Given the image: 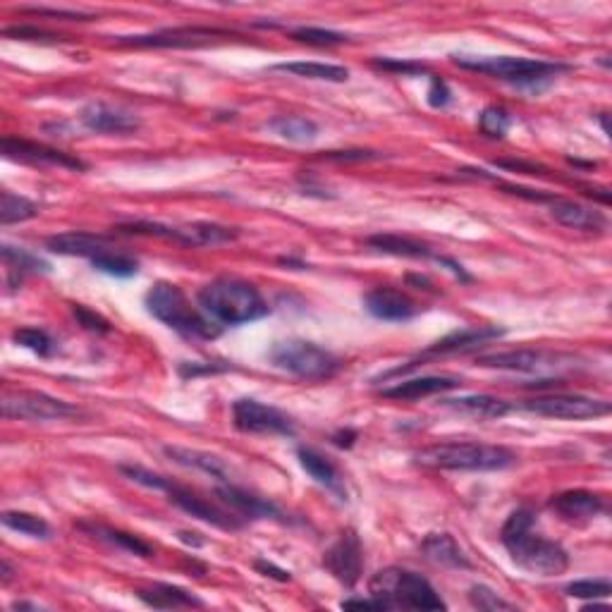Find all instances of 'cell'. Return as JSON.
<instances>
[{"mask_svg": "<svg viewBox=\"0 0 612 612\" xmlns=\"http://www.w3.org/2000/svg\"><path fill=\"white\" fill-rule=\"evenodd\" d=\"M505 335V328L498 326H479V328H462L455 330V333L445 335V338H440L433 342V345H428L424 352L419 354V359H436V357H445V354H457V352H469L474 350V347L486 345V342L498 340Z\"/></svg>", "mask_w": 612, "mask_h": 612, "instance_id": "19", "label": "cell"}, {"mask_svg": "<svg viewBox=\"0 0 612 612\" xmlns=\"http://www.w3.org/2000/svg\"><path fill=\"white\" fill-rule=\"evenodd\" d=\"M323 567L328 569L330 577L338 579L345 589H354L364 572V546L354 529H345L338 536V541L323 553Z\"/></svg>", "mask_w": 612, "mask_h": 612, "instance_id": "12", "label": "cell"}, {"mask_svg": "<svg viewBox=\"0 0 612 612\" xmlns=\"http://www.w3.org/2000/svg\"><path fill=\"white\" fill-rule=\"evenodd\" d=\"M197 534H189V531H180V541H185V543H189V546H204V541H201V538H194Z\"/></svg>", "mask_w": 612, "mask_h": 612, "instance_id": "57", "label": "cell"}, {"mask_svg": "<svg viewBox=\"0 0 612 612\" xmlns=\"http://www.w3.org/2000/svg\"><path fill=\"white\" fill-rule=\"evenodd\" d=\"M268 130L278 134L280 139L292 144H311L318 139V125L304 115H278V118L268 120Z\"/></svg>", "mask_w": 612, "mask_h": 612, "instance_id": "33", "label": "cell"}, {"mask_svg": "<svg viewBox=\"0 0 612 612\" xmlns=\"http://www.w3.org/2000/svg\"><path fill=\"white\" fill-rule=\"evenodd\" d=\"M240 230L220 223H185L175 225V242L185 247H218V244L235 242Z\"/></svg>", "mask_w": 612, "mask_h": 612, "instance_id": "24", "label": "cell"}, {"mask_svg": "<svg viewBox=\"0 0 612 612\" xmlns=\"http://www.w3.org/2000/svg\"><path fill=\"white\" fill-rule=\"evenodd\" d=\"M230 366H218V364H211V366H204V369H199V366L194 364H182L180 366V376H199V373H218V371H228Z\"/></svg>", "mask_w": 612, "mask_h": 612, "instance_id": "53", "label": "cell"}, {"mask_svg": "<svg viewBox=\"0 0 612 612\" xmlns=\"http://www.w3.org/2000/svg\"><path fill=\"white\" fill-rule=\"evenodd\" d=\"M569 598H581V601H596V598H608L612 593V584L608 579H579L565 586Z\"/></svg>", "mask_w": 612, "mask_h": 612, "instance_id": "43", "label": "cell"}, {"mask_svg": "<svg viewBox=\"0 0 612 612\" xmlns=\"http://www.w3.org/2000/svg\"><path fill=\"white\" fill-rule=\"evenodd\" d=\"M197 302L208 321L216 323L218 328L244 326V323L261 321L271 314V306L263 299L259 287L249 280L230 278V275L201 287Z\"/></svg>", "mask_w": 612, "mask_h": 612, "instance_id": "2", "label": "cell"}, {"mask_svg": "<svg viewBox=\"0 0 612 612\" xmlns=\"http://www.w3.org/2000/svg\"><path fill=\"white\" fill-rule=\"evenodd\" d=\"M459 385H462V381L455 376H419L409 378V381H397L395 385H390V388H383L381 397L395 402H414L424 400V397L448 393V390H455Z\"/></svg>", "mask_w": 612, "mask_h": 612, "instance_id": "20", "label": "cell"}, {"mask_svg": "<svg viewBox=\"0 0 612 612\" xmlns=\"http://www.w3.org/2000/svg\"><path fill=\"white\" fill-rule=\"evenodd\" d=\"M514 409L522 412L546 416V419H562V421H584V419H601L612 412V405L608 400H596V397L586 395H567V393H553L531 397V400L519 402Z\"/></svg>", "mask_w": 612, "mask_h": 612, "instance_id": "9", "label": "cell"}, {"mask_svg": "<svg viewBox=\"0 0 612 612\" xmlns=\"http://www.w3.org/2000/svg\"><path fill=\"white\" fill-rule=\"evenodd\" d=\"M72 314H75L77 323L84 330H89V333L96 335H108L110 333V323L103 318L101 314H96V311L87 309L84 304H72Z\"/></svg>", "mask_w": 612, "mask_h": 612, "instance_id": "45", "label": "cell"}, {"mask_svg": "<svg viewBox=\"0 0 612 612\" xmlns=\"http://www.w3.org/2000/svg\"><path fill=\"white\" fill-rule=\"evenodd\" d=\"M0 254H3V263H5V268H8V283L10 285H20L24 275L51 271V266H48V263L41 259V256L29 252V249L3 244Z\"/></svg>", "mask_w": 612, "mask_h": 612, "instance_id": "32", "label": "cell"}, {"mask_svg": "<svg viewBox=\"0 0 612 612\" xmlns=\"http://www.w3.org/2000/svg\"><path fill=\"white\" fill-rule=\"evenodd\" d=\"M469 601L474 605L476 610L483 612H500V610H517V605L505 601L503 596H498L493 589H488V586H471L469 589Z\"/></svg>", "mask_w": 612, "mask_h": 612, "instance_id": "44", "label": "cell"}, {"mask_svg": "<svg viewBox=\"0 0 612 612\" xmlns=\"http://www.w3.org/2000/svg\"><path fill=\"white\" fill-rule=\"evenodd\" d=\"M364 309L369 311L378 321L390 323H405L419 314V306L405 292L395 290V287H373L364 295Z\"/></svg>", "mask_w": 612, "mask_h": 612, "instance_id": "17", "label": "cell"}, {"mask_svg": "<svg viewBox=\"0 0 612 612\" xmlns=\"http://www.w3.org/2000/svg\"><path fill=\"white\" fill-rule=\"evenodd\" d=\"M292 39L299 41V44L306 46H318V48H330V46H340L350 41V36L342 32H333V29H323V27H297L292 29Z\"/></svg>", "mask_w": 612, "mask_h": 612, "instance_id": "39", "label": "cell"}, {"mask_svg": "<svg viewBox=\"0 0 612 612\" xmlns=\"http://www.w3.org/2000/svg\"><path fill=\"white\" fill-rule=\"evenodd\" d=\"M321 158L326 161H338V163H361V161H376L381 158V153L366 151V149H352V151H328Z\"/></svg>", "mask_w": 612, "mask_h": 612, "instance_id": "49", "label": "cell"}, {"mask_svg": "<svg viewBox=\"0 0 612 612\" xmlns=\"http://www.w3.org/2000/svg\"><path fill=\"white\" fill-rule=\"evenodd\" d=\"M146 311L161 321L163 326H168L175 333H180L182 338H194V340H213L220 335V328L213 321H208L204 311L194 309L189 297L182 292V287L173 283H156L146 292L144 297Z\"/></svg>", "mask_w": 612, "mask_h": 612, "instance_id": "5", "label": "cell"}, {"mask_svg": "<svg viewBox=\"0 0 612 612\" xmlns=\"http://www.w3.org/2000/svg\"><path fill=\"white\" fill-rule=\"evenodd\" d=\"M550 218L558 220L560 225L572 230L581 232H603L608 228V218L603 216L601 211L596 208L579 204V201H569V199H553L548 206Z\"/></svg>", "mask_w": 612, "mask_h": 612, "instance_id": "22", "label": "cell"}, {"mask_svg": "<svg viewBox=\"0 0 612 612\" xmlns=\"http://www.w3.org/2000/svg\"><path fill=\"white\" fill-rule=\"evenodd\" d=\"M137 598L153 610H177V608H204V601L194 593L175 584H151L137 591Z\"/></svg>", "mask_w": 612, "mask_h": 612, "instance_id": "27", "label": "cell"}, {"mask_svg": "<svg viewBox=\"0 0 612 612\" xmlns=\"http://www.w3.org/2000/svg\"><path fill=\"white\" fill-rule=\"evenodd\" d=\"M3 36L5 39H15V41H36V44H63V41H70L67 36L46 32V29L34 27V24H15V27H5Z\"/></svg>", "mask_w": 612, "mask_h": 612, "instance_id": "42", "label": "cell"}, {"mask_svg": "<svg viewBox=\"0 0 612 612\" xmlns=\"http://www.w3.org/2000/svg\"><path fill=\"white\" fill-rule=\"evenodd\" d=\"M452 101V94L448 89V84L443 82V79L431 75V89H428V103H431L433 108H445Z\"/></svg>", "mask_w": 612, "mask_h": 612, "instance_id": "50", "label": "cell"}, {"mask_svg": "<svg viewBox=\"0 0 612 612\" xmlns=\"http://www.w3.org/2000/svg\"><path fill=\"white\" fill-rule=\"evenodd\" d=\"M462 70L479 72L510 87L541 91L546 84L560 77L562 72L572 70V65L558 63V60H536V58H512V55H483V58H469V55H452Z\"/></svg>", "mask_w": 612, "mask_h": 612, "instance_id": "3", "label": "cell"}, {"mask_svg": "<svg viewBox=\"0 0 612 612\" xmlns=\"http://www.w3.org/2000/svg\"><path fill=\"white\" fill-rule=\"evenodd\" d=\"M232 424L240 433L249 436H295V421L292 416L280 412L278 407L263 405L254 397H240L232 402Z\"/></svg>", "mask_w": 612, "mask_h": 612, "instance_id": "10", "label": "cell"}, {"mask_svg": "<svg viewBox=\"0 0 612 612\" xmlns=\"http://www.w3.org/2000/svg\"><path fill=\"white\" fill-rule=\"evenodd\" d=\"M168 495H170V503L180 507L182 512L192 514L194 519H201V522L216 526V529L240 531L244 526V519L237 517L235 512H228V510H223V507L208 503L206 498H201V495L187 491V488L173 486L168 491Z\"/></svg>", "mask_w": 612, "mask_h": 612, "instance_id": "16", "label": "cell"}, {"mask_svg": "<svg viewBox=\"0 0 612 612\" xmlns=\"http://www.w3.org/2000/svg\"><path fill=\"white\" fill-rule=\"evenodd\" d=\"M443 405L464 416H474V419H503L514 412V405L507 400L491 395H464L455 400H443Z\"/></svg>", "mask_w": 612, "mask_h": 612, "instance_id": "29", "label": "cell"}, {"mask_svg": "<svg viewBox=\"0 0 612 612\" xmlns=\"http://www.w3.org/2000/svg\"><path fill=\"white\" fill-rule=\"evenodd\" d=\"M369 593L381 601L383 610H445L443 598L419 572L402 567H385L369 581Z\"/></svg>", "mask_w": 612, "mask_h": 612, "instance_id": "6", "label": "cell"}, {"mask_svg": "<svg viewBox=\"0 0 612 612\" xmlns=\"http://www.w3.org/2000/svg\"><path fill=\"white\" fill-rule=\"evenodd\" d=\"M20 12L24 15H36V17H53V20H65V22H89L94 20V15L77 10H55V8H22Z\"/></svg>", "mask_w": 612, "mask_h": 612, "instance_id": "47", "label": "cell"}, {"mask_svg": "<svg viewBox=\"0 0 612 612\" xmlns=\"http://www.w3.org/2000/svg\"><path fill=\"white\" fill-rule=\"evenodd\" d=\"M3 156L17 163H29V165H51V168H67V170H87L89 165L79 158L63 153L53 146L29 142L22 137H3Z\"/></svg>", "mask_w": 612, "mask_h": 612, "instance_id": "14", "label": "cell"}, {"mask_svg": "<svg viewBox=\"0 0 612 612\" xmlns=\"http://www.w3.org/2000/svg\"><path fill=\"white\" fill-rule=\"evenodd\" d=\"M12 567H10V562L8 560H3L0 562V579H3V584H10V579H12Z\"/></svg>", "mask_w": 612, "mask_h": 612, "instance_id": "56", "label": "cell"}, {"mask_svg": "<svg viewBox=\"0 0 612 612\" xmlns=\"http://www.w3.org/2000/svg\"><path fill=\"white\" fill-rule=\"evenodd\" d=\"M278 72H290L295 77L318 79V82H333L342 84L350 79V70L333 63H314V60H295V63H278L273 67Z\"/></svg>", "mask_w": 612, "mask_h": 612, "instance_id": "34", "label": "cell"}, {"mask_svg": "<svg viewBox=\"0 0 612 612\" xmlns=\"http://www.w3.org/2000/svg\"><path fill=\"white\" fill-rule=\"evenodd\" d=\"M512 562L536 577H560L569 569V553L553 538L536 531V514L529 507L514 510L500 531Z\"/></svg>", "mask_w": 612, "mask_h": 612, "instance_id": "1", "label": "cell"}, {"mask_svg": "<svg viewBox=\"0 0 612 612\" xmlns=\"http://www.w3.org/2000/svg\"><path fill=\"white\" fill-rule=\"evenodd\" d=\"M498 187L503 189L505 194H512V197H519V199H526V201H536V204H550L553 199H558L553 192H543V189H529V187H522V185H510V182H500Z\"/></svg>", "mask_w": 612, "mask_h": 612, "instance_id": "48", "label": "cell"}, {"mask_svg": "<svg viewBox=\"0 0 612 612\" xmlns=\"http://www.w3.org/2000/svg\"><path fill=\"white\" fill-rule=\"evenodd\" d=\"M495 165H498V168H510V170H524V173H529V175H541L538 173V170H541V165H536V163H524V161H495Z\"/></svg>", "mask_w": 612, "mask_h": 612, "instance_id": "54", "label": "cell"}, {"mask_svg": "<svg viewBox=\"0 0 612 612\" xmlns=\"http://www.w3.org/2000/svg\"><path fill=\"white\" fill-rule=\"evenodd\" d=\"M373 65L381 67L385 72H395L402 77H416V75H431L426 65L414 63V60H395V58H376Z\"/></svg>", "mask_w": 612, "mask_h": 612, "instance_id": "46", "label": "cell"}, {"mask_svg": "<svg viewBox=\"0 0 612 612\" xmlns=\"http://www.w3.org/2000/svg\"><path fill=\"white\" fill-rule=\"evenodd\" d=\"M421 550L426 553V558L436 562L440 567H452V569H469L471 560L467 558L462 546L455 541L452 534H428L421 543Z\"/></svg>", "mask_w": 612, "mask_h": 612, "instance_id": "30", "label": "cell"}, {"mask_svg": "<svg viewBox=\"0 0 612 612\" xmlns=\"http://www.w3.org/2000/svg\"><path fill=\"white\" fill-rule=\"evenodd\" d=\"M118 471H120L122 476H127V479H130V481L139 483V486L151 488V491H163V493H168L170 488L175 486L173 479H168V476L156 474V471H151V469L139 467V464H120Z\"/></svg>", "mask_w": 612, "mask_h": 612, "instance_id": "40", "label": "cell"}, {"mask_svg": "<svg viewBox=\"0 0 612 612\" xmlns=\"http://www.w3.org/2000/svg\"><path fill=\"white\" fill-rule=\"evenodd\" d=\"M3 526L17 531V534H24L29 538H39V541H48L53 536L51 524L46 522L44 517L32 512H22V510H5L3 512Z\"/></svg>", "mask_w": 612, "mask_h": 612, "instance_id": "36", "label": "cell"}, {"mask_svg": "<svg viewBox=\"0 0 612 612\" xmlns=\"http://www.w3.org/2000/svg\"><path fill=\"white\" fill-rule=\"evenodd\" d=\"M371 249L381 254L397 256V259H416V261H438V254L433 252L431 247L424 242H416L412 237H402V235H388V232H381V235H371L366 240Z\"/></svg>", "mask_w": 612, "mask_h": 612, "instance_id": "28", "label": "cell"}, {"mask_svg": "<svg viewBox=\"0 0 612 612\" xmlns=\"http://www.w3.org/2000/svg\"><path fill=\"white\" fill-rule=\"evenodd\" d=\"M163 452L170 459H173L175 464H180V467L197 469V471H201V474L216 479L218 483H235V481H232L230 464L225 462L223 457L211 455V452H204V450L182 448V445H165Z\"/></svg>", "mask_w": 612, "mask_h": 612, "instance_id": "23", "label": "cell"}, {"mask_svg": "<svg viewBox=\"0 0 612 612\" xmlns=\"http://www.w3.org/2000/svg\"><path fill=\"white\" fill-rule=\"evenodd\" d=\"M218 500L223 505L230 507V512H235L237 517H242L244 522L247 519H275V522H290L285 517V512L280 510L273 500L261 498L247 488L237 486V483H220L216 488Z\"/></svg>", "mask_w": 612, "mask_h": 612, "instance_id": "15", "label": "cell"}, {"mask_svg": "<svg viewBox=\"0 0 612 612\" xmlns=\"http://www.w3.org/2000/svg\"><path fill=\"white\" fill-rule=\"evenodd\" d=\"M0 412L5 419L17 421H65L75 419L82 414V409L36 390H10L0 400Z\"/></svg>", "mask_w": 612, "mask_h": 612, "instance_id": "8", "label": "cell"}, {"mask_svg": "<svg viewBox=\"0 0 612 612\" xmlns=\"http://www.w3.org/2000/svg\"><path fill=\"white\" fill-rule=\"evenodd\" d=\"M512 127V118L505 108L488 106L481 110L479 115V130L491 139H503Z\"/></svg>", "mask_w": 612, "mask_h": 612, "instance_id": "41", "label": "cell"}, {"mask_svg": "<svg viewBox=\"0 0 612 612\" xmlns=\"http://www.w3.org/2000/svg\"><path fill=\"white\" fill-rule=\"evenodd\" d=\"M230 36H235L230 29L175 27V29H161V32L153 34L118 36V44L134 48H201L213 44V41L218 39H230Z\"/></svg>", "mask_w": 612, "mask_h": 612, "instance_id": "11", "label": "cell"}, {"mask_svg": "<svg viewBox=\"0 0 612 612\" xmlns=\"http://www.w3.org/2000/svg\"><path fill=\"white\" fill-rule=\"evenodd\" d=\"M297 457H299V464H302L304 471L311 476V479H314L316 483H321L326 491L338 495L340 500H347L345 479H342L338 467H335V464L330 462L326 455H321V452L314 448H297Z\"/></svg>", "mask_w": 612, "mask_h": 612, "instance_id": "25", "label": "cell"}, {"mask_svg": "<svg viewBox=\"0 0 612 612\" xmlns=\"http://www.w3.org/2000/svg\"><path fill=\"white\" fill-rule=\"evenodd\" d=\"M79 122L96 134H132L142 127V122L130 110L113 108L108 103H87L79 110Z\"/></svg>", "mask_w": 612, "mask_h": 612, "instance_id": "18", "label": "cell"}, {"mask_svg": "<svg viewBox=\"0 0 612 612\" xmlns=\"http://www.w3.org/2000/svg\"><path fill=\"white\" fill-rule=\"evenodd\" d=\"M342 610H383L381 601H376V598H347V601H342Z\"/></svg>", "mask_w": 612, "mask_h": 612, "instance_id": "52", "label": "cell"}, {"mask_svg": "<svg viewBox=\"0 0 612 612\" xmlns=\"http://www.w3.org/2000/svg\"><path fill=\"white\" fill-rule=\"evenodd\" d=\"M354 440H357V433L354 431H340L333 436V443L338 445V448H352Z\"/></svg>", "mask_w": 612, "mask_h": 612, "instance_id": "55", "label": "cell"}, {"mask_svg": "<svg viewBox=\"0 0 612 612\" xmlns=\"http://www.w3.org/2000/svg\"><path fill=\"white\" fill-rule=\"evenodd\" d=\"M268 361L275 369L304 378V381H326L342 369V359L326 347L309 340H280L268 352Z\"/></svg>", "mask_w": 612, "mask_h": 612, "instance_id": "7", "label": "cell"}, {"mask_svg": "<svg viewBox=\"0 0 612 612\" xmlns=\"http://www.w3.org/2000/svg\"><path fill=\"white\" fill-rule=\"evenodd\" d=\"M12 342L24 347V350H32L34 354H39V357H53L55 347H58L44 328H36V326L17 328L15 333H12Z\"/></svg>", "mask_w": 612, "mask_h": 612, "instance_id": "38", "label": "cell"}, {"mask_svg": "<svg viewBox=\"0 0 612 612\" xmlns=\"http://www.w3.org/2000/svg\"><path fill=\"white\" fill-rule=\"evenodd\" d=\"M79 529L87 531V534L99 538L103 543H108V546L125 550V553L130 555H137V558H151L153 555L151 543H146L144 538H139L137 534H130V531L113 529V526H103V524H79Z\"/></svg>", "mask_w": 612, "mask_h": 612, "instance_id": "31", "label": "cell"}, {"mask_svg": "<svg viewBox=\"0 0 612 612\" xmlns=\"http://www.w3.org/2000/svg\"><path fill=\"white\" fill-rule=\"evenodd\" d=\"M108 237L94 235V232H60L46 240V249L60 256H84V259H94L96 254L108 249Z\"/></svg>", "mask_w": 612, "mask_h": 612, "instance_id": "26", "label": "cell"}, {"mask_svg": "<svg viewBox=\"0 0 612 612\" xmlns=\"http://www.w3.org/2000/svg\"><path fill=\"white\" fill-rule=\"evenodd\" d=\"M416 464L426 469L443 471H503L517 464V452L505 445L476 443V440H450L431 448L419 450L414 455Z\"/></svg>", "mask_w": 612, "mask_h": 612, "instance_id": "4", "label": "cell"}, {"mask_svg": "<svg viewBox=\"0 0 612 612\" xmlns=\"http://www.w3.org/2000/svg\"><path fill=\"white\" fill-rule=\"evenodd\" d=\"M550 510H555L567 522H589L605 512V498L598 493L574 488V491L558 493L550 500Z\"/></svg>", "mask_w": 612, "mask_h": 612, "instance_id": "21", "label": "cell"}, {"mask_svg": "<svg viewBox=\"0 0 612 612\" xmlns=\"http://www.w3.org/2000/svg\"><path fill=\"white\" fill-rule=\"evenodd\" d=\"M89 261L91 266H94V271L106 273L110 278H132V275L139 273V261L134 259L132 254L118 252V249L113 247L103 249V252H99Z\"/></svg>", "mask_w": 612, "mask_h": 612, "instance_id": "35", "label": "cell"}, {"mask_svg": "<svg viewBox=\"0 0 612 612\" xmlns=\"http://www.w3.org/2000/svg\"><path fill=\"white\" fill-rule=\"evenodd\" d=\"M254 567H256V572L259 574H263V577H268V579H275V581H280V584H287V581L292 579V574L287 572V569H283V567H278V565H273V562H266V560H256L254 562Z\"/></svg>", "mask_w": 612, "mask_h": 612, "instance_id": "51", "label": "cell"}, {"mask_svg": "<svg viewBox=\"0 0 612 612\" xmlns=\"http://www.w3.org/2000/svg\"><path fill=\"white\" fill-rule=\"evenodd\" d=\"M36 216H39V206L32 199L12 192L0 194V223L3 225L24 223V220H32Z\"/></svg>", "mask_w": 612, "mask_h": 612, "instance_id": "37", "label": "cell"}, {"mask_svg": "<svg viewBox=\"0 0 612 612\" xmlns=\"http://www.w3.org/2000/svg\"><path fill=\"white\" fill-rule=\"evenodd\" d=\"M565 361L572 357L565 354L534 350V347H524V350H507V352H488L476 357V364L486 366V369L498 371H517V373H543L565 366Z\"/></svg>", "mask_w": 612, "mask_h": 612, "instance_id": "13", "label": "cell"}]
</instances>
